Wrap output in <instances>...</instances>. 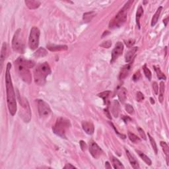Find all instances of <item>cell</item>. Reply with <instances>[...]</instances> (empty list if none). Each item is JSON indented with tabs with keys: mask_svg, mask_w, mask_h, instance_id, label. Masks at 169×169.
Listing matches in <instances>:
<instances>
[{
	"mask_svg": "<svg viewBox=\"0 0 169 169\" xmlns=\"http://www.w3.org/2000/svg\"><path fill=\"white\" fill-rule=\"evenodd\" d=\"M110 108H111V112L113 114V116L115 118H118L120 110V104H119L118 101H116V100H114L111 104Z\"/></svg>",
	"mask_w": 169,
	"mask_h": 169,
	"instance_id": "15",
	"label": "cell"
},
{
	"mask_svg": "<svg viewBox=\"0 0 169 169\" xmlns=\"http://www.w3.org/2000/svg\"><path fill=\"white\" fill-rule=\"evenodd\" d=\"M51 74L50 67L47 62L40 64L34 70V82L38 85H44L46 83V78Z\"/></svg>",
	"mask_w": 169,
	"mask_h": 169,
	"instance_id": "3",
	"label": "cell"
},
{
	"mask_svg": "<svg viewBox=\"0 0 169 169\" xmlns=\"http://www.w3.org/2000/svg\"><path fill=\"white\" fill-rule=\"evenodd\" d=\"M137 130H138L139 133V135H140L141 138H143V139H145H145H146V135L145 134V132H144V131L143 130V129H141V128H138Z\"/></svg>",
	"mask_w": 169,
	"mask_h": 169,
	"instance_id": "40",
	"label": "cell"
},
{
	"mask_svg": "<svg viewBox=\"0 0 169 169\" xmlns=\"http://www.w3.org/2000/svg\"><path fill=\"white\" fill-rule=\"evenodd\" d=\"M168 17H167V18H166L165 19H164V21H163V23H164V26L165 27H166L167 26V23H168Z\"/></svg>",
	"mask_w": 169,
	"mask_h": 169,
	"instance_id": "45",
	"label": "cell"
},
{
	"mask_svg": "<svg viewBox=\"0 0 169 169\" xmlns=\"http://www.w3.org/2000/svg\"><path fill=\"white\" fill-rule=\"evenodd\" d=\"M143 70L144 74H145L146 78L149 79V81H151V78H152V74H151V71H150L149 69L147 68V66L144 65L143 66Z\"/></svg>",
	"mask_w": 169,
	"mask_h": 169,
	"instance_id": "32",
	"label": "cell"
},
{
	"mask_svg": "<svg viewBox=\"0 0 169 169\" xmlns=\"http://www.w3.org/2000/svg\"><path fill=\"white\" fill-rule=\"evenodd\" d=\"M128 137L131 142L134 143H137L141 141V139L139 137H137L136 135L134 134V133H132L131 132H128Z\"/></svg>",
	"mask_w": 169,
	"mask_h": 169,
	"instance_id": "29",
	"label": "cell"
},
{
	"mask_svg": "<svg viewBox=\"0 0 169 169\" xmlns=\"http://www.w3.org/2000/svg\"><path fill=\"white\" fill-rule=\"evenodd\" d=\"M105 167H106V168H112L111 166L110 165L109 162H105Z\"/></svg>",
	"mask_w": 169,
	"mask_h": 169,
	"instance_id": "44",
	"label": "cell"
},
{
	"mask_svg": "<svg viewBox=\"0 0 169 169\" xmlns=\"http://www.w3.org/2000/svg\"><path fill=\"white\" fill-rule=\"evenodd\" d=\"M126 153L127 156H128V160L130 162L131 166H132V167L135 169L139 168V165L138 164V162H137V160H136V158H135V156H133L132 154H131L130 152L126 149Z\"/></svg>",
	"mask_w": 169,
	"mask_h": 169,
	"instance_id": "14",
	"label": "cell"
},
{
	"mask_svg": "<svg viewBox=\"0 0 169 169\" xmlns=\"http://www.w3.org/2000/svg\"><path fill=\"white\" fill-rule=\"evenodd\" d=\"M133 3V1L130 0V1H127L126 4L124 5L122 9L120 10L118 14L116 15L113 19L110 22L109 24V28H119L123 25L127 19V15H128V10L130 9L131 5Z\"/></svg>",
	"mask_w": 169,
	"mask_h": 169,
	"instance_id": "2",
	"label": "cell"
},
{
	"mask_svg": "<svg viewBox=\"0 0 169 169\" xmlns=\"http://www.w3.org/2000/svg\"><path fill=\"white\" fill-rule=\"evenodd\" d=\"M123 120H124L125 122H128V120H131V118H129L128 116H124V117H123Z\"/></svg>",
	"mask_w": 169,
	"mask_h": 169,
	"instance_id": "43",
	"label": "cell"
},
{
	"mask_svg": "<svg viewBox=\"0 0 169 169\" xmlns=\"http://www.w3.org/2000/svg\"><path fill=\"white\" fill-rule=\"evenodd\" d=\"M150 100H151V104H155V101H154V99H153V98H151V99H150Z\"/></svg>",
	"mask_w": 169,
	"mask_h": 169,
	"instance_id": "46",
	"label": "cell"
},
{
	"mask_svg": "<svg viewBox=\"0 0 169 169\" xmlns=\"http://www.w3.org/2000/svg\"><path fill=\"white\" fill-rule=\"evenodd\" d=\"M21 32V29H17L15 32L13 40H12V48L13 50L19 54H23L25 49Z\"/></svg>",
	"mask_w": 169,
	"mask_h": 169,
	"instance_id": "6",
	"label": "cell"
},
{
	"mask_svg": "<svg viewBox=\"0 0 169 169\" xmlns=\"http://www.w3.org/2000/svg\"><path fill=\"white\" fill-rule=\"evenodd\" d=\"M101 47L104 48H109L112 46V42L110 40H107L104 42L103 44H101Z\"/></svg>",
	"mask_w": 169,
	"mask_h": 169,
	"instance_id": "36",
	"label": "cell"
},
{
	"mask_svg": "<svg viewBox=\"0 0 169 169\" xmlns=\"http://www.w3.org/2000/svg\"><path fill=\"white\" fill-rule=\"evenodd\" d=\"M135 151L137 152V154H138V155H139V156H140V158L143 160L144 162H145L146 164H147V165H149V166L151 165L152 161H151V159H150V158L149 157H148V156L147 155H145V154H144L143 153V152L139 151V150H135Z\"/></svg>",
	"mask_w": 169,
	"mask_h": 169,
	"instance_id": "22",
	"label": "cell"
},
{
	"mask_svg": "<svg viewBox=\"0 0 169 169\" xmlns=\"http://www.w3.org/2000/svg\"><path fill=\"white\" fill-rule=\"evenodd\" d=\"M123 50H124V45L121 42H118L112 52V59L110 62L113 63L114 62H115L119 56L122 54Z\"/></svg>",
	"mask_w": 169,
	"mask_h": 169,
	"instance_id": "11",
	"label": "cell"
},
{
	"mask_svg": "<svg viewBox=\"0 0 169 169\" xmlns=\"http://www.w3.org/2000/svg\"><path fill=\"white\" fill-rule=\"evenodd\" d=\"M153 68L155 69V71L156 73V76H157L158 78L159 79H164V80H165L166 79L165 75L161 72L160 69L158 68V67H156V66H153Z\"/></svg>",
	"mask_w": 169,
	"mask_h": 169,
	"instance_id": "30",
	"label": "cell"
},
{
	"mask_svg": "<svg viewBox=\"0 0 169 169\" xmlns=\"http://www.w3.org/2000/svg\"><path fill=\"white\" fill-rule=\"evenodd\" d=\"M143 14V7H141V5H139L138 9L137 10L136 13V23L137 25V27H138L139 28H140V24H139V20H140V18L142 16Z\"/></svg>",
	"mask_w": 169,
	"mask_h": 169,
	"instance_id": "25",
	"label": "cell"
},
{
	"mask_svg": "<svg viewBox=\"0 0 169 169\" xmlns=\"http://www.w3.org/2000/svg\"><path fill=\"white\" fill-rule=\"evenodd\" d=\"M138 50V47H133L131 48L130 50L127 52V53L125 56V60L127 63H130L136 54V52Z\"/></svg>",
	"mask_w": 169,
	"mask_h": 169,
	"instance_id": "13",
	"label": "cell"
},
{
	"mask_svg": "<svg viewBox=\"0 0 169 169\" xmlns=\"http://www.w3.org/2000/svg\"><path fill=\"white\" fill-rule=\"evenodd\" d=\"M148 137H149V140H150V143H151V146H152V147H153L154 151H155V154H157V153H158V148H157V146H156V144L155 143V139H154L153 137H152L151 135H150L149 133H148Z\"/></svg>",
	"mask_w": 169,
	"mask_h": 169,
	"instance_id": "33",
	"label": "cell"
},
{
	"mask_svg": "<svg viewBox=\"0 0 169 169\" xmlns=\"http://www.w3.org/2000/svg\"><path fill=\"white\" fill-rule=\"evenodd\" d=\"M125 108H126V110L130 114H134V109H133V106L130 104H127L125 106Z\"/></svg>",
	"mask_w": 169,
	"mask_h": 169,
	"instance_id": "34",
	"label": "cell"
},
{
	"mask_svg": "<svg viewBox=\"0 0 169 169\" xmlns=\"http://www.w3.org/2000/svg\"><path fill=\"white\" fill-rule=\"evenodd\" d=\"M144 99V96L141 92H137L136 95V100L138 102H141Z\"/></svg>",
	"mask_w": 169,
	"mask_h": 169,
	"instance_id": "37",
	"label": "cell"
},
{
	"mask_svg": "<svg viewBox=\"0 0 169 169\" xmlns=\"http://www.w3.org/2000/svg\"><path fill=\"white\" fill-rule=\"evenodd\" d=\"M126 95L127 91L126 89L124 87H121L120 89H118V96L120 102L122 103H124L126 100Z\"/></svg>",
	"mask_w": 169,
	"mask_h": 169,
	"instance_id": "20",
	"label": "cell"
},
{
	"mask_svg": "<svg viewBox=\"0 0 169 169\" xmlns=\"http://www.w3.org/2000/svg\"><path fill=\"white\" fill-rule=\"evenodd\" d=\"M40 35V31L38 28L34 27L31 28L28 39V46L32 50H34L38 48Z\"/></svg>",
	"mask_w": 169,
	"mask_h": 169,
	"instance_id": "7",
	"label": "cell"
},
{
	"mask_svg": "<svg viewBox=\"0 0 169 169\" xmlns=\"http://www.w3.org/2000/svg\"><path fill=\"white\" fill-rule=\"evenodd\" d=\"M131 64H127V65L124 66L121 68L120 75H119V78H120V79H124L128 76Z\"/></svg>",
	"mask_w": 169,
	"mask_h": 169,
	"instance_id": "17",
	"label": "cell"
},
{
	"mask_svg": "<svg viewBox=\"0 0 169 169\" xmlns=\"http://www.w3.org/2000/svg\"><path fill=\"white\" fill-rule=\"evenodd\" d=\"M96 13L95 12L92 11V12H89V13H86L83 14V20L85 21V22H89L91 21L94 17L95 16Z\"/></svg>",
	"mask_w": 169,
	"mask_h": 169,
	"instance_id": "28",
	"label": "cell"
},
{
	"mask_svg": "<svg viewBox=\"0 0 169 169\" xmlns=\"http://www.w3.org/2000/svg\"><path fill=\"white\" fill-rule=\"evenodd\" d=\"M82 128L83 130L89 135H92L95 131L94 124L89 121H83L82 122Z\"/></svg>",
	"mask_w": 169,
	"mask_h": 169,
	"instance_id": "12",
	"label": "cell"
},
{
	"mask_svg": "<svg viewBox=\"0 0 169 169\" xmlns=\"http://www.w3.org/2000/svg\"><path fill=\"white\" fill-rule=\"evenodd\" d=\"M71 126L70 120L64 118H59L52 128L54 133L62 138H66V132Z\"/></svg>",
	"mask_w": 169,
	"mask_h": 169,
	"instance_id": "5",
	"label": "cell"
},
{
	"mask_svg": "<svg viewBox=\"0 0 169 169\" xmlns=\"http://www.w3.org/2000/svg\"><path fill=\"white\" fill-rule=\"evenodd\" d=\"M112 162L113 164L114 168H124V166L122 162L114 156H112Z\"/></svg>",
	"mask_w": 169,
	"mask_h": 169,
	"instance_id": "27",
	"label": "cell"
},
{
	"mask_svg": "<svg viewBox=\"0 0 169 169\" xmlns=\"http://www.w3.org/2000/svg\"><path fill=\"white\" fill-rule=\"evenodd\" d=\"M135 41L134 39H129V40H125V44H126L127 47L128 48L132 47L135 44Z\"/></svg>",
	"mask_w": 169,
	"mask_h": 169,
	"instance_id": "35",
	"label": "cell"
},
{
	"mask_svg": "<svg viewBox=\"0 0 169 169\" xmlns=\"http://www.w3.org/2000/svg\"><path fill=\"white\" fill-rule=\"evenodd\" d=\"M6 53H7V44L5 42H3L2 44V48L1 50V56H0V64H1V69L3 68V65L4 60H5Z\"/></svg>",
	"mask_w": 169,
	"mask_h": 169,
	"instance_id": "18",
	"label": "cell"
},
{
	"mask_svg": "<svg viewBox=\"0 0 169 169\" xmlns=\"http://www.w3.org/2000/svg\"><path fill=\"white\" fill-rule=\"evenodd\" d=\"M76 168V166H74V165H72V164H70V163L66 164V165L64 166V168Z\"/></svg>",
	"mask_w": 169,
	"mask_h": 169,
	"instance_id": "42",
	"label": "cell"
},
{
	"mask_svg": "<svg viewBox=\"0 0 169 169\" xmlns=\"http://www.w3.org/2000/svg\"><path fill=\"white\" fill-rule=\"evenodd\" d=\"M11 68V64H7V69L5 72V87L6 93H7V102L9 111L11 116H14L17 112V106L15 93L13 89V83H12L10 69Z\"/></svg>",
	"mask_w": 169,
	"mask_h": 169,
	"instance_id": "1",
	"label": "cell"
},
{
	"mask_svg": "<svg viewBox=\"0 0 169 169\" xmlns=\"http://www.w3.org/2000/svg\"><path fill=\"white\" fill-rule=\"evenodd\" d=\"M47 55H48V52L44 48H40L37 50V51L34 54V56L37 58L44 57V56Z\"/></svg>",
	"mask_w": 169,
	"mask_h": 169,
	"instance_id": "23",
	"label": "cell"
},
{
	"mask_svg": "<svg viewBox=\"0 0 169 169\" xmlns=\"http://www.w3.org/2000/svg\"><path fill=\"white\" fill-rule=\"evenodd\" d=\"M15 70L17 72L19 76L22 79V80L28 84H30L32 81V76L29 70V68L24 63L23 58H18L15 62Z\"/></svg>",
	"mask_w": 169,
	"mask_h": 169,
	"instance_id": "4",
	"label": "cell"
},
{
	"mask_svg": "<svg viewBox=\"0 0 169 169\" xmlns=\"http://www.w3.org/2000/svg\"><path fill=\"white\" fill-rule=\"evenodd\" d=\"M19 103L21 104V106H22L23 109L21 111L22 112V116L21 117H22L23 120H24L25 122H29V121L30 120V106H29V104L28 101L25 98H21V99L19 96Z\"/></svg>",
	"mask_w": 169,
	"mask_h": 169,
	"instance_id": "8",
	"label": "cell"
},
{
	"mask_svg": "<svg viewBox=\"0 0 169 169\" xmlns=\"http://www.w3.org/2000/svg\"><path fill=\"white\" fill-rule=\"evenodd\" d=\"M140 77H141L140 72H139V71H138V72H135V74L133 75V80L134 81H138L139 79V78H140Z\"/></svg>",
	"mask_w": 169,
	"mask_h": 169,
	"instance_id": "38",
	"label": "cell"
},
{
	"mask_svg": "<svg viewBox=\"0 0 169 169\" xmlns=\"http://www.w3.org/2000/svg\"><path fill=\"white\" fill-rule=\"evenodd\" d=\"M162 6H160V7L157 9V10H156V11L155 12V15H153V19H152V21H151V26L152 27H154L156 24V23H157L158 20V18H159L160 13H161V11H162Z\"/></svg>",
	"mask_w": 169,
	"mask_h": 169,
	"instance_id": "21",
	"label": "cell"
},
{
	"mask_svg": "<svg viewBox=\"0 0 169 169\" xmlns=\"http://www.w3.org/2000/svg\"><path fill=\"white\" fill-rule=\"evenodd\" d=\"M47 48L51 52H59L65 51L68 49V46L66 45H55V44H48L47 45Z\"/></svg>",
	"mask_w": 169,
	"mask_h": 169,
	"instance_id": "16",
	"label": "cell"
},
{
	"mask_svg": "<svg viewBox=\"0 0 169 169\" xmlns=\"http://www.w3.org/2000/svg\"><path fill=\"white\" fill-rule=\"evenodd\" d=\"M110 93H111V92H110V91H106L103 92V93H99V95H98V96H99V97L102 98V99H103L104 103H106V101H107V99H108V97H109Z\"/></svg>",
	"mask_w": 169,
	"mask_h": 169,
	"instance_id": "31",
	"label": "cell"
},
{
	"mask_svg": "<svg viewBox=\"0 0 169 169\" xmlns=\"http://www.w3.org/2000/svg\"><path fill=\"white\" fill-rule=\"evenodd\" d=\"M38 114L41 118H46L51 114V108L43 100H38Z\"/></svg>",
	"mask_w": 169,
	"mask_h": 169,
	"instance_id": "9",
	"label": "cell"
},
{
	"mask_svg": "<svg viewBox=\"0 0 169 169\" xmlns=\"http://www.w3.org/2000/svg\"><path fill=\"white\" fill-rule=\"evenodd\" d=\"M79 144H80V147L81 148V149H82L83 151H86L87 148V144L85 143V142L84 141H80V142H79Z\"/></svg>",
	"mask_w": 169,
	"mask_h": 169,
	"instance_id": "39",
	"label": "cell"
},
{
	"mask_svg": "<svg viewBox=\"0 0 169 169\" xmlns=\"http://www.w3.org/2000/svg\"><path fill=\"white\" fill-rule=\"evenodd\" d=\"M153 91L155 92V93L156 95H157L158 94V84L156 82H153Z\"/></svg>",
	"mask_w": 169,
	"mask_h": 169,
	"instance_id": "41",
	"label": "cell"
},
{
	"mask_svg": "<svg viewBox=\"0 0 169 169\" xmlns=\"http://www.w3.org/2000/svg\"><path fill=\"white\" fill-rule=\"evenodd\" d=\"M160 146H161L162 148V150H163L164 153L165 154L166 156V162H167V165H168V155H169V147L167 143L164 141H160Z\"/></svg>",
	"mask_w": 169,
	"mask_h": 169,
	"instance_id": "24",
	"label": "cell"
},
{
	"mask_svg": "<svg viewBox=\"0 0 169 169\" xmlns=\"http://www.w3.org/2000/svg\"><path fill=\"white\" fill-rule=\"evenodd\" d=\"M25 4L30 9H36L40 5V2L34 0H27L25 1Z\"/></svg>",
	"mask_w": 169,
	"mask_h": 169,
	"instance_id": "19",
	"label": "cell"
},
{
	"mask_svg": "<svg viewBox=\"0 0 169 169\" xmlns=\"http://www.w3.org/2000/svg\"><path fill=\"white\" fill-rule=\"evenodd\" d=\"M164 89H165V86H164V83L163 81H161L160 83V94L158 96V101L160 103H162L164 100Z\"/></svg>",
	"mask_w": 169,
	"mask_h": 169,
	"instance_id": "26",
	"label": "cell"
},
{
	"mask_svg": "<svg viewBox=\"0 0 169 169\" xmlns=\"http://www.w3.org/2000/svg\"><path fill=\"white\" fill-rule=\"evenodd\" d=\"M89 152L95 158H99L103 153L101 148L93 141L89 142Z\"/></svg>",
	"mask_w": 169,
	"mask_h": 169,
	"instance_id": "10",
	"label": "cell"
}]
</instances>
